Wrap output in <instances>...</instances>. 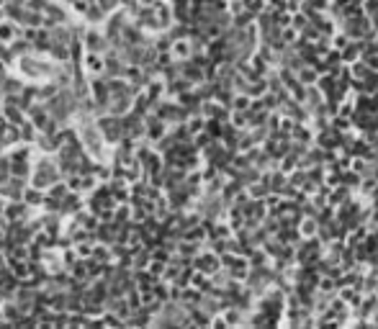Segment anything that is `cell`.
<instances>
[{
  "label": "cell",
  "instance_id": "cell-3",
  "mask_svg": "<svg viewBox=\"0 0 378 329\" xmlns=\"http://www.w3.org/2000/svg\"><path fill=\"white\" fill-rule=\"evenodd\" d=\"M62 181V170H59L57 157L51 152H36V157H31V170H29V186L36 191H49L54 183Z\"/></svg>",
  "mask_w": 378,
  "mask_h": 329
},
{
  "label": "cell",
  "instance_id": "cell-2",
  "mask_svg": "<svg viewBox=\"0 0 378 329\" xmlns=\"http://www.w3.org/2000/svg\"><path fill=\"white\" fill-rule=\"evenodd\" d=\"M11 62L13 65L8 72H13L16 78H21L29 85H41L46 80H54V72H57V59L41 54L39 49H29V52L13 57Z\"/></svg>",
  "mask_w": 378,
  "mask_h": 329
},
{
  "label": "cell",
  "instance_id": "cell-7",
  "mask_svg": "<svg viewBox=\"0 0 378 329\" xmlns=\"http://www.w3.org/2000/svg\"><path fill=\"white\" fill-rule=\"evenodd\" d=\"M13 3H21V6H24V3H26V0H13Z\"/></svg>",
  "mask_w": 378,
  "mask_h": 329
},
{
  "label": "cell",
  "instance_id": "cell-6",
  "mask_svg": "<svg viewBox=\"0 0 378 329\" xmlns=\"http://www.w3.org/2000/svg\"><path fill=\"white\" fill-rule=\"evenodd\" d=\"M19 36H21V26L16 21H11V19L0 21V44H11V41L19 39Z\"/></svg>",
  "mask_w": 378,
  "mask_h": 329
},
{
  "label": "cell",
  "instance_id": "cell-1",
  "mask_svg": "<svg viewBox=\"0 0 378 329\" xmlns=\"http://www.w3.org/2000/svg\"><path fill=\"white\" fill-rule=\"evenodd\" d=\"M72 126H75V136L83 152L90 157V160L96 162V165H106L111 162V147L106 142V136H103L101 126H98V116L96 113H90V111H77L75 118H72Z\"/></svg>",
  "mask_w": 378,
  "mask_h": 329
},
{
  "label": "cell",
  "instance_id": "cell-4",
  "mask_svg": "<svg viewBox=\"0 0 378 329\" xmlns=\"http://www.w3.org/2000/svg\"><path fill=\"white\" fill-rule=\"evenodd\" d=\"M98 126H101L103 136H106V142L114 147L124 139V118L121 116H111V113H103L98 116Z\"/></svg>",
  "mask_w": 378,
  "mask_h": 329
},
{
  "label": "cell",
  "instance_id": "cell-5",
  "mask_svg": "<svg viewBox=\"0 0 378 329\" xmlns=\"http://www.w3.org/2000/svg\"><path fill=\"white\" fill-rule=\"evenodd\" d=\"M41 265L46 273H62L64 270V255L59 250H44L41 255Z\"/></svg>",
  "mask_w": 378,
  "mask_h": 329
}]
</instances>
